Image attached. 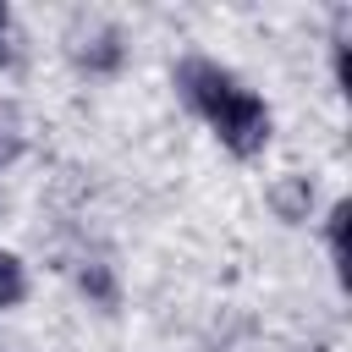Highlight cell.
I'll return each instance as SVG.
<instances>
[{
  "label": "cell",
  "instance_id": "cell-3",
  "mask_svg": "<svg viewBox=\"0 0 352 352\" xmlns=\"http://www.w3.org/2000/svg\"><path fill=\"white\" fill-rule=\"evenodd\" d=\"M275 209H280L286 220H302V214H308V182H302V176L280 182V187H275Z\"/></svg>",
  "mask_w": 352,
  "mask_h": 352
},
{
  "label": "cell",
  "instance_id": "cell-1",
  "mask_svg": "<svg viewBox=\"0 0 352 352\" xmlns=\"http://www.w3.org/2000/svg\"><path fill=\"white\" fill-rule=\"evenodd\" d=\"M209 121H214V132H220V143H226L231 154H258V148L270 143V110H264V99H253L248 88H226V94L209 104Z\"/></svg>",
  "mask_w": 352,
  "mask_h": 352
},
{
  "label": "cell",
  "instance_id": "cell-6",
  "mask_svg": "<svg viewBox=\"0 0 352 352\" xmlns=\"http://www.w3.org/2000/svg\"><path fill=\"white\" fill-rule=\"evenodd\" d=\"M0 33H6V6H0Z\"/></svg>",
  "mask_w": 352,
  "mask_h": 352
},
{
  "label": "cell",
  "instance_id": "cell-4",
  "mask_svg": "<svg viewBox=\"0 0 352 352\" xmlns=\"http://www.w3.org/2000/svg\"><path fill=\"white\" fill-rule=\"evenodd\" d=\"M22 292H28V275H22V264H16L11 253H0V308L22 302Z\"/></svg>",
  "mask_w": 352,
  "mask_h": 352
},
{
  "label": "cell",
  "instance_id": "cell-2",
  "mask_svg": "<svg viewBox=\"0 0 352 352\" xmlns=\"http://www.w3.org/2000/svg\"><path fill=\"white\" fill-rule=\"evenodd\" d=\"M22 154V116L11 99H0V165H11Z\"/></svg>",
  "mask_w": 352,
  "mask_h": 352
},
{
  "label": "cell",
  "instance_id": "cell-5",
  "mask_svg": "<svg viewBox=\"0 0 352 352\" xmlns=\"http://www.w3.org/2000/svg\"><path fill=\"white\" fill-rule=\"evenodd\" d=\"M346 214H352L346 204H336V209H330V253H336V264L346 258Z\"/></svg>",
  "mask_w": 352,
  "mask_h": 352
}]
</instances>
